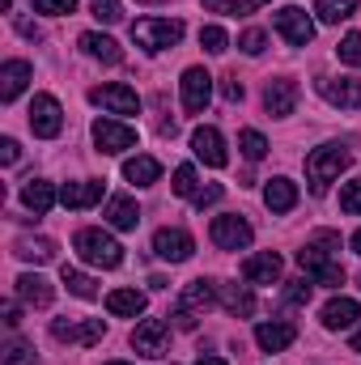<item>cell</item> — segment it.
<instances>
[{
    "label": "cell",
    "instance_id": "484cf974",
    "mask_svg": "<svg viewBox=\"0 0 361 365\" xmlns=\"http://www.w3.org/2000/svg\"><path fill=\"white\" fill-rule=\"evenodd\" d=\"M21 200H26V208H34V217H43V212H51L56 208V187L51 182H43V179H30L26 187H21Z\"/></svg>",
    "mask_w": 361,
    "mask_h": 365
},
{
    "label": "cell",
    "instance_id": "e575fe53",
    "mask_svg": "<svg viewBox=\"0 0 361 365\" xmlns=\"http://www.w3.org/2000/svg\"><path fill=\"white\" fill-rule=\"evenodd\" d=\"M4 365H39V357H34V344L13 340V344L4 349Z\"/></svg>",
    "mask_w": 361,
    "mask_h": 365
},
{
    "label": "cell",
    "instance_id": "cb8c5ba5",
    "mask_svg": "<svg viewBox=\"0 0 361 365\" xmlns=\"http://www.w3.org/2000/svg\"><path fill=\"white\" fill-rule=\"evenodd\" d=\"M77 43H81V51H86V56L102 60V64H123L119 43H115V38H106V34H93V30H90V34H81Z\"/></svg>",
    "mask_w": 361,
    "mask_h": 365
},
{
    "label": "cell",
    "instance_id": "5b68a950",
    "mask_svg": "<svg viewBox=\"0 0 361 365\" xmlns=\"http://www.w3.org/2000/svg\"><path fill=\"white\" fill-rule=\"evenodd\" d=\"M30 132L43 136V140H56L64 132V110H60V102L51 93H34V102H30Z\"/></svg>",
    "mask_w": 361,
    "mask_h": 365
},
{
    "label": "cell",
    "instance_id": "d6986e66",
    "mask_svg": "<svg viewBox=\"0 0 361 365\" xmlns=\"http://www.w3.org/2000/svg\"><path fill=\"white\" fill-rule=\"evenodd\" d=\"M298 340V327L293 323H260L255 327V344L264 349V353H280V349H289Z\"/></svg>",
    "mask_w": 361,
    "mask_h": 365
},
{
    "label": "cell",
    "instance_id": "74e56055",
    "mask_svg": "<svg viewBox=\"0 0 361 365\" xmlns=\"http://www.w3.org/2000/svg\"><path fill=\"white\" fill-rule=\"evenodd\" d=\"M340 208L353 212V217H361V179H353V182L340 187Z\"/></svg>",
    "mask_w": 361,
    "mask_h": 365
},
{
    "label": "cell",
    "instance_id": "6da1fadb",
    "mask_svg": "<svg viewBox=\"0 0 361 365\" xmlns=\"http://www.w3.org/2000/svg\"><path fill=\"white\" fill-rule=\"evenodd\" d=\"M73 247H77V255H81L90 268H119V264H123V247H119L106 230H81V234L73 238Z\"/></svg>",
    "mask_w": 361,
    "mask_h": 365
},
{
    "label": "cell",
    "instance_id": "c3c4849f",
    "mask_svg": "<svg viewBox=\"0 0 361 365\" xmlns=\"http://www.w3.org/2000/svg\"><path fill=\"white\" fill-rule=\"evenodd\" d=\"M4 323H9V327H17V323H21V310H17L13 302H4Z\"/></svg>",
    "mask_w": 361,
    "mask_h": 365
},
{
    "label": "cell",
    "instance_id": "9f6ffc18",
    "mask_svg": "<svg viewBox=\"0 0 361 365\" xmlns=\"http://www.w3.org/2000/svg\"><path fill=\"white\" fill-rule=\"evenodd\" d=\"M106 365H128V361H106Z\"/></svg>",
    "mask_w": 361,
    "mask_h": 365
},
{
    "label": "cell",
    "instance_id": "f6af8a7d",
    "mask_svg": "<svg viewBox=\"0 0 361 365\" xmlns=\"http://www.w3.org/2000/svg\"><path fill=\"white\" fill-rule=\"evenodd\" d=\"M17 158H21V145H17L13 136H4V140H0V162H4V166H13Z\"/></svg>",
    "mask_w": 361,
    "mask_h": 365
},
{
    "label": "cell",
    "instance_id": "8d00e7d4",
    "mask_svg": "<svg viewBox=\"0 0 361 365\" xmlns=\"http://www.w3.org/2000/svg\"><path fill=\"white\" fill-rule=\"evenodd\" d=\"M225 43H230V38H225V30H221V26H204V30H200V47H204V51L221 56V51H225Z\"/></svg>",
    "mask_w": 361,
    "mask_h": 365
},
{
    "label": "cell",
    "instance_id": "d6a6232c",
    "mask_svg": "<svg viewBox=\"0 0 361 365\" xmlns=\"http://www.w3.org/2000/svg\"><path fill=\"white\" fill-rule=\"evenodd\" d=\"M64 284H68V293H73V297H81V302H93V297H98V284H93L90 276L86 272H77V268H68V264H64Z\"/></svg>",
    "mask_w": 361,
    "mask_h": 365
},
{
    "label": "cell",
    "instance_id": "7402d4cb",
    "mask_svg": "<svg viewBox=\"0 0 361 365\" xmlns=\"http://www.w3.org/2000/svg\"><path fill=\"white\" fill-rule=\"evenodd\" d=\"M106 221H111L115 230H136V225H141V208H136V200H128V195H111V200H106Z\"/></svg>",
    "mask_w": 361,
    "mask_h": 365
},
{
    "label": "cell",
    "instance_id": "836d02e7",
    "mask_svg": "<svg viewBox=\"0 0 361 365\" xmlns=\"http://www.w3.org/2000/svg\"><path fill=\"white\" fill-rule=\"evenodd\" d=\"M238 149H243V153H247V158H251V162H260V158H264V153H268V140H264V136H260V132H255V128H247V132H243V136H238Z\"/></svg>",
    "mask_w": 361,
    "mask_h": 365
},
{
    "label": "cell",
    "instance_id": "30bf717a",
    "mask_svg": "<svg viewBox=\"0 0 361 365\" xmlns=\"http://www.w3.org/2000/svg\"><path fill=\"white\" fill-rule=\"evenodd\" d=\"M90 102L106 106L111 115H136V110H141V98H136V90H128V86H119V81H111V86H93Z\"/></svg>",
    "mask_w": 361,
    "mask_h": 365
},
{
    "label": "cell",
    "instance_id": "d4e9b609",
    "mask_svg": "<svg viewBox=\"0 0 361 365\" xmlns=\"http://www.w3.org/2000/svg\"><path fill=\"white\" fill-rule=\"evenodd\" d=\"M213 302H217V284L213 280H191L187 289H183V310H191V314H204V310H213Z\"/></svg>",
    "mask_w": 361,
    "mask_h": 365
},
{
    "label": "cell",
    "instance_id": "4dcf8cb0",
    "mask_svg": "<svg viewBox=\"0 0 361 365\" xmlns=\"http://www.w3.org/2000/svg\"><path fill=\"white\" fill-rule=\"evenodd\" d=\"M158 175H162L158 158H132V162H123V179L136 182V187H149V182H158Z\"/></svg>",
    "mask_w": 361,
    "mask_h": 365
},
{
    "label": "cell",
    "instance_id": "9a60e30c",
    "mask_svg": "<svg viewBox=\"0 0 361 365\" xmlns=\"http://www.w3.org/2000/svg\"><path fill=\"white\" fill-rule=\"evenodd\" d=\"M319 93L332 106H340V110H357L361 106V81H353V77H323L319 81Z\"/></svg>",
    "mask_w": 361,
    "mask_h": 365
},
{
    "label": "cell",
    "instance_id": "f546056e",
    "mask_svg": "<svg viewBox=\"0 0 361 365\" xmlns=\"http://www.w3.org/2000/svg\"><path fill=\"white\" fill-rule=\"evenodd\" d=\"M17 259L47 264V259H56V242L51 238H17Z\"/></svg>",
    "mask_w": 361,
    "mask_h": 365
},
{
    "label": "cell",
    "instance_id": "7dc6e473",
    "mask_svg": "<svg viewBox=\"0 0 361 365\" xmlns=\"http://www.w3.org/2000/svg\"><path fill=\"white\" fill-rule=\"evenodd\" d=\"M221 93H225V102H243V81L230 73V77H225V86H221Z\"/></svg>",
    "mask_w": 361,
    "mask_h": 365
},
{
    "label": "cell",
    "instance_id": "f1b7e54d",
    "mask_svg": "<svg viewBox=\"0 0 361 365\" xmlns=\"http://www.w3.org/2000/svg\"><path fill=\"white\" fill-rule=\"evenodd\" d=\"M221 302H225V310H230V314H238V319L255 314V297H251V289H247V284H221Z\"/></svg>",
    "mask_w": 361,
    "mask_h": 365
},
{
    "label": "cell",
    "instance_id": "52a82bcc",
    "mask_svg": "<svg viewBox=\"0 0 361 365\" xmlns=\"http://www.w3.org/2000/svg\"><path fill=\"white\" fill-rule=\"evenodd\" d=\"M51 336L60 340V344H98L102 336H106V327H102V319H56L51 323Z\"/></svg>",
    "mask_w": 361,
    "mask_h": 365
},
{
    "label": "cell",
    "instance_id": "f35d334b",
    "mask_svg": "<svg viewBox=\"0 0 361 365\" xmlns=\"http://www.w3.org/2000/svg\"><path fill=\"white\" fill-rule=\"evenodd\" d=\"M93 17L102 26H115V21H123V9H119V0H93Z\"/></svg>",
    "mask_w": 361,
    "mask_h": 365
},
{
    "label": "cell",
    "instance_id": "603a6c76",
    "mask_svg": "<svg viewBox=\"0 0 361 365\" xmlns=\"http://www.w3.org/2000/svg\"><path fill=\"white\" fill-rule=\"evenodd\" d=\"M106 310H111L115 319H136V314H145V293H136V289H115V293H106Z\"/></svg>",
    "mask_w": 361,
    "mask_h": 365
},
{
    "label": "cell",
    "instance_id": "816d5d0a",
    "mask_svg": "<svg viewBox=\"0 0 361 365\" xmlns=\"http://www.w3.org/2000/svg\"><path fill=\"white\" fill-rule=\"evenodd\" d=\"M195 365H225V361H221V357H200Z\"/></svg>",
    "mask_w": 361,
    "mask_h": 365
},
{
    "label": "cell",
    "instance_id": "ee69618b",
    "mask_svg": "<svg viewBox=\"0 0 361 365\" xmlns=\"http://www.w3.org/2000/svg\"><path fill=\"white\" fill-rule=\"evenodd\" d=\"M217 200H221V182H208V187H200V191H195V200H191V204L204 212V208H213Z\"/></svg>",
    "mask_w": 361,
    "mask_h": 365
},
{
    "label": "cell",
    "instance_id": "44dd1931",
    "mask_svg": "<svg viewBox=\"0 0 361 365\" xmlns=\"http://www.w3.org/2000/svg\"><path fill=\"white\" fill-rule=\"evenodd\" d=\"M17 297H21V302H30V306H51L56 289H51L39 272H21V276H17Z\"/></svg>",
    "mask_w": 361,
    "mask_h": 365
},
{
    "label": "cell",
    "instance_id": "277c9868",
    "mask_svg": "<svg viewBox=\"0 0 361 365\" xmlns=\"http://www.w3.org/2000/svg\"><path fill=\"white\" fill-rule=\"evenodd\" d=\"M132 38H136V47H145V51H166V47H175L183 38V21H171V17H141V21H132Z\"/></svg>",
    "mask_w": 361,
    "mask_h": 365
},
{
    "label": "cell",
    "instance_id": "ac0fdd59",
    "mask_svg": "<svg viewBox=\"0 0 361 365\" xmlns=\"http://www.w3.org/2000/svg\"><path fill=\"white\" fill-rule=\"evenodd\" d=\"M243 276H247L251 284H276V280H280V255H276V251L251 255V259L243 264Z\"/></svg>",
    "mask_w": 361,
    "mask_h": 365
},
{
    "label": "cell",
    "instance_id": "f907efd6",
    "mask_svg": "<svg viewBox=\"0 0 361 365\" xmlns=\"http://www.w3.org/2000/svg\"><path fill=\"white\" fill-rule=\"evenodd\" d=\"M260 4H268V0H243V13H251V9H260Z\"/></svg>",
    "mask_w": 361,
    "mask_h": 365
},
{
    "label": "cell",
    "instance_id": "60d3db41",
    "mask_svg": "<svg viewBox=\"0 0 361 365\" xmlns=\"http://www.w3.org/2000/svg\"><path fill=\"white\" fill-rule=\"evenodd\" d=\"M310 284H315V280H289L285 302H289V306H306V302H310Z\"/></svg>",
    "mask_w": 361,
    "mask_h": 365
},
{
    "label": "cell",
    "instance_id": "8fae6325",
    "mask_svg": "<svg viewBox=\"0 0 361 365\" xmlns=\"http://www.w3.org/2000/svg\"><path fill=\"white\" fill-rule=\"evenodd\" d=\"M179 86H183V110L187 115H200L208 106V98H213V77L204 68H187Z\"/></svg>",
    "mask_w": 361,
    "mask_h": 365
},
{
    "label": "cell",
    "instance_id": "5bb4252c",
    "mask_svg": "<svg viewBox=\"0 0 361 365\" xmlns=\"http://www.w3.org/2000/svg\"><path fill=\"white\" fill-rule=\"evenodd\" d=\"M153 251H158V259H166V264H183V259H191L195 242H191L187 230H158V234H153Z\"/></svg>",
    "mask_w": 361,
    "mask_h": 365
},
{
    "label": "cell",
    "instance_id": "ffe728a7",
    "mask_svg": "<svg viewBox=\"0 0 361 365\" xmlns=\"http://www.w3.org/2000/svg\"><path fill=\"white\" fill-rule=\"evenodd\" d=\"M102 200V182L98 179H81V182H68L64 191H60V204L64 208H90Z\"/></svg>",
    "mask_w": 361,
    "mask_h": 365
},
{
    "label": "cell",
    "instance_id": "db71d44e",
    "mask_svg": "<svg viewBox=\"0 0 361 365\" xmlns=\"http://www.w3.org/2000/svg\"><path fill=\"white\" fill-rule=\"evenodd\" d=\"M353 353H361V331L353 336Z\"/></svg>",
    "mask_w": 361,
    "mask_h": 365
},
{
    "label": "cell",
    "instance_id": "681fc988",
    "mask_svg": "<svg viewBox=\"0 0 361 365\" xmlns=\"http://www.w3.org/2000/svg\"><path fill=\"white\" fill-rule=\"evenodd\" d=\"M17 30H21V34H26V38H39V34H43V30H39V26H34V21H21V17H17Z\"/></svg>",
    "mask_w": 361,
    "mask_h": 365
},
{
    "label": "cell",
    "instance_id": "b9f144b4",
    "mask_svg": "<svg viewBox=\"0 0 361 365\" xmlns=\"http://www.w3.org/2000/svg\"><path fill=\"white\" fill-rule=\"evenodd\" d=\"M77 9V0H34V13H51V17H68Z\"/></svg>",
    "mask_w": 361,
    "mask_h": 365
},
{
    "label": "cell",
    "instance_id": "7a4b0ae2",
    "mask_svg": "<svg viewBox=\"0 0 361 365\" xmlns=\"http://www.w3.org/2000/svg\"><path fill=\"white\" fill-rule=\"evenodd\" d=\"M349 162H353V153H349L345 145H323V149H315V153L306 158V179H310V187L323 195V191H327V182L336 179Z\"/></svg>",
    "mask_w": 361,
    "mask_h": 365
},
{
    "label": "cell",
    "instance_id": "e0dca14e",
    "mask_svg": "<svg viewBox=\"0 0 361 365\" xmlns=\"http://www.w3.org/2000/svg\"><path fill=\"white\" fill-rule=\"evenodd\" d=\"M357 319H361V302H353V297H332V302L323 306V327H327V331L353 327Z\"/></svg>",
    "mask_w": 361,
    "mask_h": 365
},
{
    "label": "cell",
    "instance_id": "1f68e13d",
    "mask_svg": "<svg viewBox=\"0 0 361 365\" xmlns=\"http://www.w3.org/2000/svg\"><path fill=\"white\" fill-rule=\"evenodd\" d=\"M357 4H361V0H319V4H315V13H319L327 26H336V21H345V17H353V13H357Z\"/></svg>",
    "mask_w": 361,
    "mask_h": 365
},
{
    "label": "cell",
    "instance_id": "3957f363",
    "mask_svg": "<svg viewBox=\"0 0 361 365\" xmlns=\"http://www.w3.org/2000/svg\"><path fill=\"white\" fill-rule=\"evenodd\" d=\"M298 264H302V272L306 280H315V284H345V268L332 259V251H323V242L315 238V242H306L302 251H298Z\"/></svg>",
    "mask_w": 361,
    "mask_h": 365
},
{
    "label": "cell",
    "instance_id": "4fadbf2b",
    "mask_svg": "<svg viewBox=\"0 0 361 365\" xmlns=\"http://www.w3.org/2000/svg\"><path fill=\"white\" fill-rule=\"evenodd\" d=\"M191 149H195V158H200L204 166H213V170H221V166L230 162L225 140H221L217 128H195V132H191Z\"/></svg>",
    "mask_w": 361,
    "mask_h": 365
},
{
    "label": "cell",
    "instance_id": "9c48e42d",
    "mask_svg": "<svg viewBox=\"0 0 361 365\" xmlns=\"http://www.w3.org/2000/svg\"><path fill=\"white\" fill-rule=\"evenodd\" d=\"M276 30H280V38L293 43V47H306V43L315 38V21H310L298 4H285V9L276 13Z\"/></svg>",
    "mask_w": 361,
    "mask_h": 365
},
{
    "label": "cell",
    "instance_id": "83f0119b",
    "mask_svg": "<svg viewBox=\"0 0 361 365\" xmlns=\"http://www.w3.org/2000/svg\"><path fill=\"white\" fill-rule=\"evenodd\" d=\"M264 204H268L272 212H289V208L298 204V182H289V179H272L268 187H264Z\"/></svg>",
    "mask_w": 361,
    "mask_h": 365
},
{
    "label": "cell",
    "instance_id": "7c38bea8",
    "mask_svg": "<svg viewBox=\"0 0 361 365\" xmlns=\"http://www.w3.org/2000/svg\"><path fill=\"white\" fill-rule=\"evenodd\" d=\"M93 145H98L102 153H123V149H132V145H136V132H132L128 123L98 119V123H93Z\"/></svg>",
    "mask_w": 361,
    "mask_h": 365
},
{
    "label": "cell",
    "instance_id": "7bdbcfd3",
    "mask_svg": "<svg viewBox=\"0 0 361 365\" xmlns=\"http://www.w3.org/2000/svg\"><path fill=\"white\" fill-rule=\"evenodd\" d=\"M264 43H268V34H264V30H243V38H238V47H243L247 56H260V51H264Z\"/></svg>",
    "mask_w": 361,
    "mask_h": 365
},
{
    "label": "cell",
    "instance_id": "ba28073f",
    "mask_svg": "<svg viewBox=\"0 0 361 365\" xmlns=\"http://www.w3.org/2000/svg\"><path fill=\"white\" fill-rule=\"evenodd\" d=\"M166 340H171L166 319H145V323H136V331H132V349H136L141 357H166Z\"/></svg>",
    "mask_w": 361,
    "mask_h": 365
},
{
    "label": "cell",
    "instance_id": "ab89813d",
    "mask_svg": "<svg viewBox=\"0 0 361 365\" xmlns=\"http://www.w3.org/2000/svg\"><path fill=\"white\" fill-rule=\"evenodd\" d=\"M336 56H340L345 64H357V68H361V30H357V34H349V38L336 47Z\"/></svg>",
    "mask_w": 361,
    "mask_h": 365
},
{
    "label": "cell",
    "instance_id": "11a10c76",
    "mask_svg": "<svg viewBox=\"0 0 361 365\" xmlns=\"http://www.w3.org/2000/svg\"><path fill=\"white\" fill-rule=\"evenodd\" d=\"M136 4H158V0H136Z\"/></svg>",
    "mask_w": 361,
    "mask_h": 365
},
{
    "label": "cell",
    "instance_id": "4316f807",
    "mask_svg": "<svg viewBox=\"0 0 361 365\" xmlns=\"http://www.w3.org/2000/svg\"><path fill=\"white\" fill-rule=\"evenodd\" d=\"M26 81H30V64H26V60H9V64L0 68V98L13 102L17 93L26 90Z\"/></svg>",
    "mask_w": 361,
    "mask_h": 365
},
{
    "label": "cell",
    "instance_id": "8992f818",
    "mask_svg": "<svg viewBox=\"0 0 361 365\" xmlns=\"http://www.w3.org/2000/svg\"><path fill=\"white\" fill-rule=\"evenodd\" d=\"M213 242L221 247V251H243V247H251V225L238 217V212H221V217H213Z\"/></svg>",
    "mask_w": 361,
    "mask_h": 365
},
{
    "label": "cell",
    "instance_id": "f5cc1de1",
    "mask_svg": "<svg viewBox=\"0 0 361 365\" xmlns=\"http://www.w3.org/2000/svg\"><path fill=\"white\" fill-rule=\"evenodd\" d=\"M353 251H357V255H361V230H357V234H353Z\"/></svg>",
    "mask_w": 361,
    "mask_h": 365
},
{
    "label": "cell",
    "instance_id": "bcb514c9",
    "mask_svg": "<svg viewBox=\"0 0 361 365\" xmlns=\"http://www.w3.org/2000/svg\"><path fill=\"white\" fill-rule=\"evenodd\" d=\"M208 13H243V0H204Z\"/></svg>",
    "mask_w": 361,
    "mask_h": 365
},
{
    "label": "cell",
    "instance_id": "d590c367",
    "mask_svg": "<svg viewBox=\"0 0 361 365\" xmlns=\"http://www.w3.org/2000/svg\"><path fill=\"white\" fill-rule=\"evenodd\" d=\"M171 187H175V195H187V200H195V191H200V182H195V170H191V166H179Z\"/></svg>",
    "mask_w": 361,
    "mask_h": 365
},
{
    "label": "cell",
    "instance_id": "2e32d148",
    "mask_svg": "<svg viewBox=\"0 0 361 365\" xmlns=\"http://www.w3.org/2000/svg\"><path fill=\"white\" fill-rule=\"evenodd\" d=\"M264 106H268V115H276V119L293 115V106H298V86L285 81V77L268 81V90H264Z\"/></svg>",
    "mask_w": 361,
    "mask_h": 365
}]
</instances>
